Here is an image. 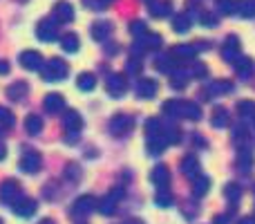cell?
<instances>
[{"instance_id":"cell-39","label":"cell","mask_w":255,"mask_h":224,"mask_svg":"<svg viewBox=\"0 0 255 224\" xmlns=\"http://www.w3.org/2000/svg\"><path fill=\"white\" fill-rule=\"evenodd\" d=\"M238 110H240L242 117H255V103L253 101H240Z\"/></svg>"},{"instance_id":"cell-8","label":"cell","mask_w":255,"mask_h":224,"mask_svg":"<svg viewBox=\"0 0 255 224\" xmlns=\"http://www.w3.org/2000/svg\"><path fill=\"white\" fill-rule=\"evenodd\" d=\"M40 164H43V157H40L36 150H25L18 166H20L22 173H27V175H34V173L40 171Z\"/></svg>"},{"instance_id":"cell-3","label":"cell","mask_w":255,"mask_h":224,"mask_svg":"<svg viewBox=\"0 0 255 224\" xmlns=\"http://www.w3.org/2000/svg\"><path fill=\"white\" fill-rule=\"evenodd\" d=\"M63 126H65V130H67L65 141H70L72 144V141H76L81 128H83V119H81V114L76 110H67L65 114H63Z\"/></svg>"},{"instance_id":"cell-38","label":"cell","mask_w":255,"mask_h":224,"mask_svg":"<svg viewBox=\"0 0 255 224\" xmlns=\"http://www.w3.org/2000/svg\"><path fill=\"white\" fill-rule=\"evenodd\" d=\"M159 130H163L161 119L152 117V119H148V121H145V132H148V135H154V132H159Z\"/></svg>"},{"instance_id":"cell-50","label":"cell","mask_w":255,"mask_h":224,"mask_svg":"<svg viewBox=\"0 0 255 224\" xmlns=\"http://www.w3.org/2000/svg\"><path fill=\"white\" fill-rule=\"evenodd\" d=\"M38 224H54V222H52V220H40Z\"/></svg>"},{"instance_id":"cell-41","label":"cell","mask_w":255,"mask_h":224,"mask_svg":"<svg viewBox=\"0 0 255 224\" xmlns=\"http://www.w3.org/2000/svg\"><path fill=\"white\" fill-rule=\"evenodd\" d=\"M126 70H128V74H139V72H141V63H139V58L132 56L130 61H128V67H126Z\"/></svg>"},{"instance_id":"cell-6","label":"cell","mask_w":255,"mask_h":224,"mask_svg":"<svg viewBox=\"0 0 255 224\" xmlns=\"http://www.w3.org/2000/svg\"><path fill=\"white\" fill-rule=\"evenodd\" d=\"M121 198H124V189L121 186H117V189H112L110 193L106 195V198L99 202V211L103 213V216H112V213L117 211V207H119V202H121Z\"/></svg>"},{"instance_id":"cell-34","label":"cell","mask_w":255,"mask_h":224,"mask_svg":"<svg viewBox=\"0 0 255 224\" xmlns=\"http://www.w3.org/2000/svg\"><path fill=\"white\" fill-rule=\"evenodd\" d=\"M211 123L215 128H224L226 123H229V112H226L224 108H215V110H213V117H211Z\"/></svg>"},{"instance_id":"cell-18","label":"cell","mask_w":255,"mask_h":224,"mask_svg":"<svg viewBox=\"0 0 255 224\" xmlns=\"http://www.w3.org/2000/svg\"><path fill=\"white\" fill-rule=\"evenodd\" d=\"M54 18L61 22H72L74 20V7L65 0H61V2L54 4Z\"/></svg>"},{"instance_id":"cell-33","label":"cell","mask_w":255,"mask_h":224,"mask_svg":"<svg viewBox=\"0 0 255 224\" xmlns=\"http://www.w3.org/2000/svg\"><path fill=\"white\" fill-rule=\"evenodd\" d=\"M217 13H224V16H231V13L238 11V2L235 0H215Z\"/></svg>"},{"instance_id":"cell-43","label":"cell","mask_w":255,"mask_h":224,"mask_svg":"<svg viewBox=\"0 0 255 224\" xmlns=\"http://www.w3.org/2000/svg\"><path fill=\"white\" fill-rule=\"evenodd\" d=\"M251 164H253V159H251V155H249V153L240 155V166H242L244 171H251Z\"/></svg>"},{"instance_id":"cell-29","label":"cell","mask_w":255,"mask_h":224,"mask_svg":"<svg viewBox=\"0 0 255 224\" xmlns=\"http://www.w3.org/2000/svg\"><path fill=\"white\" fill-rule=\"evenodd\" d=\"M40 130H43V119H40L38 114H27L25 132H29V135H38Z\"/></svg>"},{"instance_id":"cell-31","label":"cell","mask_w":255,"mask_h":224,"mask_svg":"<svg viewBox=\"0 0 255 224\" xmlns=\"http://www.w3.org/2000/svg\"><path fill=\"white\" fill-rule=\"evenodd\" d=\"M76 85H79V90H83V92H90V90H94V85H97V79H94V74H90V72H83V74H79V79H76Z\"/></svg>"},{"instance_id":"cell-15","label":"cell","mask_w":255,"mask_h":224,"mask_svg":"<svg viewBox=\"0 0 255 224\" xmlns=\"http://www.w3.org/2000/svg\"><path fill=\"white\" fill-rule=\"evenodd\" d=\"M43 108H45V112L56 114L65 108V99L58 92H49V94H45V99H43Z\"/></svg>"},{"instance_id":"cell-47","label":"cell","mask_w":255,"mask_h":224,"mask_svg":"<svg viewBox=\"0 0 255 224\" xmlns=\"http://www.w3.org/2000/svg\"><path fill=\"white\" fill-rule=\"evenodd\" d=\"M238 224H255V220L253 218H244V220H240Z\"/></svg>"},{"instance_id":"cell-37","label":"cell","mask_w":255,"mask_h":224,"mask_svg":"<svg viewBox=\"0 0 255 224\" xmlns=\"http://www.w3.org/2000/svg\"><path fill=\"white\" fill-rule=\"evenodd\" d=\"M154 202H157L161 209L170 207V204H172V193H170V191H166V189H159V193L154 195Z\"/></svg>"},{"instance_id":"cell-5","label":"cell","mask_w":255,"mask_h":224,"mask_svg":"<svg viewBox=\"0 0 255 224\" xmlns=\"http://www.w3.org/2000/svg\"><path fill=\"white\" fill-rule=\"evenodd\" d=\"M199 47L197 45H175V47L168 52V56L177 63V65H184V63H190L195 56H197Z\"/></svg>"},{"instance_id":"cell-45","label":"cell","mask_w":255,"mask_h":224,"mask_svg":"<svg viewBox=\"0 0 255 224\" xmlns=\"http://www.w3.org/2000/svg\"><path fill=\"white\" fill-rule=\"evenodd\" d=\"M67 175H70V177H74V180H76V177H79V173H76V166H74V164H70V168H67Z\"/></svg>"},{"instance_id":"cell-4","label":"cell","mask_w":255,"mask_h":224,"mask_svg":"<svg viewBox=\"0 0 255 224\" xmlns=\"http://www.w3.org/2000/svg\"><path fill=\"white\" fill-rule=\"evenodd\" d=\"M134 130V117L130 114H117L110 119V132L115 137H128Z\"/></svg>"},{"instance_id":"cell-13","label":"cell","mask_w":255,"mask_h":224,"mask_svg":"<svg viewBox=\"0 0 255 224\" xmlns=\"http://www.w3.org/2000/svg\"><path fill=\"white\" fill-rule=\"evenodd\" d=\"M166 146H168V139H166V135H163V130L154 132V135H148L145 148H148V153H150V155H161Z\"/></svg>"},{"instance_id":"cell-25","label":"cell","mask_w":255,"mask_h":224,"mask_svg":"<svg viewBox=\"0 0 255 224\" xmlns=\"http://www.w3.org/2000/svg\"><path fill=\"white\" fill-rule=\"evenodd\" d=\"M208 189H211V180H208L206 175L193 177V195L195 198H204V195L208 193Z\"/></svg>"},{"instance_id":"cell-10","label":"cell","mask_w":255,"mask_h":224,"mask_svg":"<svg viewBox=\"0 0 255 224\" xmlns=\"http://www.w3.org/2000/svg\"><path fill=\"white\" fill-rule=\"evenodd\" d=\"M106 90H108V94L115 99L124 97L126 90H128V79L124 74H110L106 81Z\"/></svg>"},{"instance_id":"cell-19","label":"cell","mask_w":255,"mask_h":224,"mask_svg":"<svg viewBox=\"0 0 255 224\" xmlns=\"http://www.w3.org/2000/svg\"><path fill=\"white\" fill-rule=\"evenodd\" d=\"M233 90V85L229 83V81H211V83L206 85V99H215V97H222V94L231 92Z\"/></svg>"},{"instance_id":"cell-26","label":"cell","mask_w":255,"mask_h":224,"mask_svg":"<svg viewBox=\"0 0 255 224\" xmlns=\"http://www.w3.org/2000/svg\"><path fill=\"white\" fill-rule=\"evenodd\" d=\"M181 171H184V175H188L190 180H193V177H197L199 175V162H197V157H193V155L184 157V162H181Z\"/></svg>"},{"instance_id":"cell-24","label":"cell","mask_w":255,"mask_h":224,"mask_svg":"<svg viewBox=\"0 0 255 224\" xmlns=\"http://www.w3.org/2000/svg\"><path fill=\"white\" fill-rule=\"evenodd\" d=\"M27 92H29V88H27L25 81H16V83H11L7 88V97L11 99V101H22V99L27 97Z\"/></svg>"},{"instance_id":"cell-40","label":"cell","mask_w":255,"mask_h":224,"mask_svg":"<svg viewBox=\"0 0 255 224\" xmlns=\"http://www.w3.org/2000/svg\"><path fill=\"white\" fill-rule=\"evenodd\" d=\"M145 22L143 20H134V22H130V34H134V38L136 36H141V34H145Z\"/></svg>"},{"instance_id":"cell-12","label":"cell","mask_w":255,"mask_h":224,"mask_svg":"<svg viewBox=\"0 0 255 224\" xmlns=\"http://www.w3.org/2000/svg\"><path fill=\"white\" fill-rule=\"evenodd\" d=\"M11 209H13V213H16L18 218H29V216H34L36 213V200L20 195V198L11 204Z\"/></svg>"},{"instance_id":"cell-49","label":"cell","mask_w":255,"mask_h":224,"mask_svg":"<svg viewBox=\"0 0 255 224\" xmlns=\"http://www.w3.org/2000/svg\"><path fill=\"white\" fill-rule=\"evenodd\" d=\"M126 224H143V222H141V220H128Z\"/></svg>"},{"instance_id":"cell-30","label":"cell","mask_w":255,"mask_h":224,"mask_svg":"<svg viewBox=\"0 0 255 224\" xmlns=\"http://www.w3.org/2000/svg\"><path fill=\"white\" fill-rule=\"evenodd\" d=\"M13 123H16V119H13V114L7 110V108L0 106V135H4L7 130H11Z\"/></svg>"},{"instance_id":"cell-48","label":"cell","mask_w":255,"mask_h":224,"mask_svg":"<svg viewBox=\"0 0 255 224\" xmlns=\"http://www.w3.org/2000/svg\"><path fill=\"white\" fill-rule=\"evenodd\" d=\"M4 155H7V150H4V146L0 144V159H4Z\"/></svg>"},{"instance_id":"cell-46","label":"cell","mask_w":255,"mask_h":224,"mask_svg":"<svg viewBox=\"0 0 255 224\" xmlns=\"http://www.w3.org/2000/svg\"><path fill=\"white\" fill-rule=\"evenodd\" d=\"M215 224H229V222H226V216H217L215 218Z\"/></svg>"},{"instance_id":"cell-20","label":"cell","mask_w":255,"mask_h":224,"mask_svg":"<svg viewBox=\"0 0 255 224\" xmlns=\"http://www.w3.org/2000/svg\"><path fill=\"white\" fill-rule=\"evenodd\" d=\"M222 56H224V61H229V63H233L235 58L240 56V40H238V36H229V38H226L224 47H222Z\"/></svg>"},{"instance_id":"cell-27","label":"cell","mask_w":255,"mask_h":224,"mask_svg":"<svg viewBox=\"0 0 255 224\" xmlns=\"http://www.w3.org/2000/svg\"><path fill=\"white\" fill-rule=\"evenodd\" d=\"M61 47L65 49V52H70V54H74V52H79V47H81V40H79V36L76 34H65V36H61Z\"/></svg>"},{"instance_id":"cell-32","label":"cell","mask_w":255,"mask_h":224,"mask_svg":"<svg viewBox=\"0 0 255 224\" xmlns=\"http://www.w3.org/2000/svg\"><path fill=\"white\" fill-rule=\"evenodd\" d=\"M233 63H235V70H238V74L242 76V79H247V76L253 72V63H251V58H240V56H238Z\"/></svg>"},{"instance_id":"cell-36","label":"cell","mask_w":255,"mask_h":224,"mask_svg":"<svg viewBox=\"0 0 255 224\" xmlns=\"http://www.w3.org/2000/svg\"><path fill=\"white\" fill-rule=\"evenodd\" d=\"M238 11L242 18H253L255 16V0H242V2H238Z\"/></svg>"},{"instance_id":"cell-14","label":"cell","mask_w":255,"mask_h":224,"mask_svg":"<svg viewBox=\"0 0 255 224\" xmlns=\"http://www.w3.org/2000/svg\"><path fill=\"white\" fill-rule=\"evenodd\" d=\"M18 61H20V65L25 67V70H29V72L40 70V67H43V56H40L38 52H34V49H27V52H22Z\"/></svg>"},{"instance_id":"cell-2","label":"cell","mask_w":255,"mask_h":224,"mask_svg":"<svg viewBox=\"0 0 255 224\" xmlns=\"http://www.w3.org/2000/svg\"><path fill=\"white\" fill-rule=\"evenodd\" d=\"M67 72H70V67H67V63L61 61V58H49V61L45 63V67H40V76H43V81H47V83L63 81L67 76Z\"/></svg>"},{"instance_id":"cell-7","label":"cell","mask_w":255,"mask_h":224,"mask_svg":"<svg viewBox=\"0 0 255 224\" xmlns=\"http://www.w3.org/2000/svg\"><path fill=\"white\" fill-rule=\"evenodd\" d=\"M159 45H161V36H159V34H150V31H145V34L136 36V40H134V47H132V52H136V54H143V52H148V49H157Z\"/></svg>"},{"instance_id":"cell-16","label":"cell","mask_w":255,"mask_h":224,"mask_svg":"<svg viewBox=\"0 0 255 224\" xmlns=\"http://www.w3.org/2000/svg\"><path fill=\"white\" fill-rule=\"evenodd\" d=\"M36 36H38L40 40H45V43L56 40V25H54V20H40L38 25H36Z\"/></svg>"},{"instance_id":"cell-35","label":"cell","mask_w":255,"mask_h":224,"mask_svg":"<svg viewBox=\"0 0 255 224\" xmlns=\"http://www.w3.org/2000/svg\"><path fill=\"white\" fill-rule=\"evenodd\" d=\"M224 195H226V200H229L231 204H235L240 198H242V186H238V184L231 182V184L224 186Z\"/></svg>"},{"instance_id":"cell-44","label":"cell","mask_w":255,"mask_h":224,"mask_svg":"<svg viewBox=\"0 0 255 224\" xmlns=\"http://www.w3.org/2000/svg\"><path fill=\"white\" fill-rule=\"evenodd\" d=\"M0 74H9V63L7 61H0Z\"/></svg>"},{"instance_id":"cell-23","label":"cell","mask_w":255,"mask_h":224,"mask_svg":"<svg viewBox=\"0 0 255 224\" xmlns=\"http://www.w3.org/2000/svg\"><path fill=\"white\" fill-rule=\"evenodd\" d=\"M148 11H150V16H154V18H166V16H170L172 4L166 2V0H152Z\"/></svg>"},{"instance_id":"cell-1","label":"cell","mask_w":255,"mask_h":224,"mask_svg":"<svg viewBox=\"0 0 255 224\" xmlns=\"http://www.w3.org/2000/svg\"><path fill=\"white\" fill-rule=\"evenodd\" d=\"M163 112L168 117H181V119H193V121H199L202 119V108L197 103L190 101H181V99H172V101L163 103Z\"/></svg>"},{"instance_id":"cell-11","label":"cell","mask_w":255,"mask_h":224,"mask_svg":"<svg viewBox=\"0 0 255 224\" xmlns=\"http://www.w3.org/2000/svg\"><path fill=\"white\" fill-rule=\"evenodd\" d=\"M97 207H99V200L94 198V195H83V198H79L74 202L72 213H74V216H88V213L97 211Z\"/></svg>"},{"instance_id":"cell-17","label":"cell","mask_w":255,"mask_h":224,"mask_svg":"<svg viewBox=\"0 0 255 224\" xmlns=\"http://www.w3.org/2000/svg\"><path fill=\"white\" fill-rule=\"evenodd\" d=\"M150 180H152L154 186H159V189H166V186L170 184V171H168V166H163V164L154 166L152 173H150Z\"/></svg>"},{"instance_id":"cell-28","label":"cell","mask_w":255,"mask_h":224,"mask_svg":"<svg viewBox=\"0 0 255 224\" xmlns=\"http://www.w3.org/2000/svg\"><path fill=\"white\" fill-rule=\"evenodd\" d=\"M190 25H193V18L188 16V11H186V13H177V16L172 18V27H175V31H179V34L188 31Z\"/></svg>"},{"instance_id":"cell-9","label":"cell","mask_w":255,"mask_h":224,"mask_svg":"<svg viewBox=\"0 0 255 224\" xmlns=\"http://www.w3.org/2000/svg\"><path fill=\"white\" fill-rule=\"evenodd\" d=\"M20 198V184L16 180H4L0 184V202L2 204H13Z\"/></svg>"},{"instance_id":"cell-42","label":"cell","mask_w":255,"mask_h":224,"mask_svg":"<svg viewBox=\"0 0 255 224\" xmlns=\"http://www.w3.org/2000/svg\"><path fill=\"white\" fill-rule=\"evenodd\" d=\"M199 18H202L204 27H215V25H217V18L213 16L211 11H204V13H202V16H199Z\"/></svg>"},{"instance_id":"cell-21","label":"cell","mask_w":255,"mask_h":224,"mask_svg":"<svg viewBox=\"0 0 255 224\" xmlns=\"http://www.w3.org/2000/svg\"><path fill=\"white\" fill-rule=\"evenodd\" d=\"M112 34V22L110 20H97L92 25V38L99 40V43H103V40H108Z\"/></svg>"},{"instance_id":"cell-22","label":"cell","mask_w":255,"mask_h":224,"mask_svg":"<svg viewBox=\"0 0 255 224\" xmlns=\"http://www.w3.org/2000/svg\"><path fill=\"white\" fill-rule=\"evenodd\" d=\"M136 94L141 99H152L157 94V81L154 79H139L136 83Z\"/></svg>"},{"instance_id":"cell-51","label":"cell","mask_w":255,"mask_h":224,"mask_svg":"<svg viewBox=\"0 0 255 224\" xmlns=\"http://www.w3.org/2000/svg\"><path fill=\"white\" fill-rule=\"evenodd\" d=\"M0 224H2V220H0Z\"/></svg>"}]
</instances>
